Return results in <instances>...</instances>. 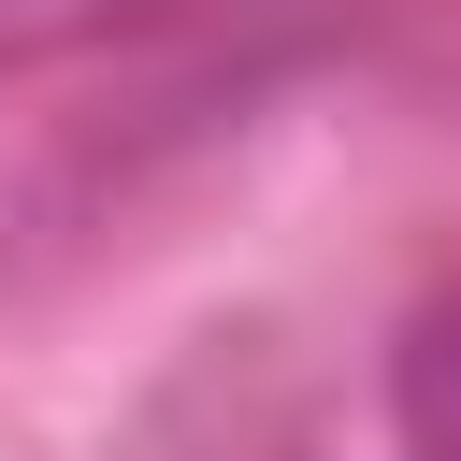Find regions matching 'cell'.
Here are the masks:
<instances>
[{
  "label": "cell",
  "mask_w": 461,
  "mask_h": 461,
  "mask_svg": "<svg viewBox=\"0 0 461 461\" xmlns=\"http://www.w3.org/2000/svg\"><path fill=\"white\" fill-rule=\"evenodd\" d=\"M130 14H173V0H0V58H58V43H101Z\"/></svg>",
  "instance_id": "1"
}]
</instances>
